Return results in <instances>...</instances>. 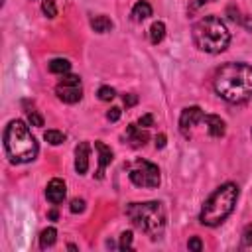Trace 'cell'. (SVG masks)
<instances>
[{"label":"cell","mask_w":252,"mask_h":252,"mask_svg":"<svg viewBox=\"0 0 252 252\" xmlns=\"http://www.w3.org/2000/svg\"><path fill=\"white\" fill-rule=\"evenodd\" d=\"M213 87L222 100L242 104L252 98V67L240 61L224 63L215 73Z\"/></svg>","instance_id":"obj_1"},{"label":"cell","mask_w":252,"mask_h":252,"mask_svg":"<svg viewBox=\"0 0 252 252\" xmlns=\"http://www.w3.org/2000/svg\"><path fill=\"white\" fill-rule=\"evenodd\" d=\"M191 37L197 49L205 53H220L230 43V32L217 16H205L191 28Z\"/></svg>","instance_id":"obj_2"},{"label":"cell","mask_w":252,"mask_h":252,"mask_svg":"<svg viewBox=\"0 0 252 252\" xmlns=\"http://www.w3.org/2000/svg\"><path fill=\"white\" fill-rule=\"evenodd\" d=\"M4 148H6L10 161L14 163H28L35 159L37 150H39L37 140L33 138L30 126L22 120L8 122L4 130Z\"/></svg>","instance_id":"obj_3"},{"label":"cell","mask_w":252,"mask_h":252,"mask_svg":"<svg viewBox=\"0 0 252 252\" xmlns=\"http://www.w3.org/2000/svg\"><path fill=\"white\" fill-rule=\"evenodd\" d=\"M236 201H238V185L236 183H230V181L228 183H222L203 203L201 213H199L201 224H205V226H219L232 213Z\"/></svg>","instance_id":"obj_4"},{"label":"cell","mask_w":252,"mask_h":252,"mask_svg":"<svg viewBox=\"0 0 252 252\" xmlns=\"http://www.w3.org/2000/svg\"><path fill=\"white\" fill-rule=\"evenodd\" d=\"M126 217L130 222L148 234L150 238H159L165 228V209L159 201H144V203H128Z\"/></svg>","instance_id":"obj_5"},{"label":"cell","mask_w":252,"mask_h":252,"mask_svg":"<svg viewBox=\"0 0 252 252\" xmlns=\"http://www.w3.org/2000/svg\"><path fill=\"white\" fill-rule=\"evenodd\" d=\"M128 177L136 187H158L161 177H159V167L152 161L146 159H136L132 165H128Z\"/></svg>","instance_id":"obj_6"},{"label":"cell","mask_w":252,"mask_h":252,"mask_svg":"<svg viewBox=\"0 0 252 252\" xmlns=\"http://www.w3.org/2000/svg\"><path fill=\"white\" fill-rule=\"evenodd\" d=\"M55 94L59 100L67 104H75L83 98V87H81V77L79 75H63L61 81L55 87Z\"/></svg>","instance_id":"obj_7"},{"label":"cell","mask_w":252,"mask_h":252,"mask_svg":"<svg viewBox=\"0 0 252 252\" xmlns=\"http://www.w3.org/2000/svg\"><path fill=\"white\" fill-rule=\"evenodd\" d=\"M203 118H205V114H203V108L201 106L195 104V106L183 108L181 110V116H179V130H181V134L185 138H189L191 136V128L197 126L199 122H203Z\"/></svg>","instance_id":"obj_8"},{"label":"cell","mask_w":252,"mask_h":252,"mask_svg":"<svg viewBox=\"0 0 252 252\" xmlns=\"http://www.w3.org/2000/svg\"><path fill=\"white\" fill-rule=\"evenodd\" d=\"M45 197H47V201L51 205L63 203V199L67 197V185H65V181L59 179V177H53L47 183V187H45Z\"/></svg>","instance_id":"obj_9"},{"label":"cell","mask_w":252,"mask_h":252,"mask_svg":"<svg viewBox=\"0 0 252 252\" xmlns=\"http://www.w3.org/2000/svg\"><path fill=\"white\" fill-rule=\"evenodd\" d=\"M89 154H91V144L89 142H81L75 148V171L79 175H85L89 169Z\"/></svg>","instance_id":"obj_10"},{"label":"cell","mask_w":252,"mask_h":252,"mask_svg":"<svg viewBox=\"0 0 252 252\" xmlns=\"http://www.w3.org/2000/svg\"><path fill=\"white\" fill-rule=\"evenodd\" d=\"M94 150H96V154H98V169H96V179H102L104 177V169H106V165L112 161V150L104 144V142H100V140H96L94 142Z\"/></svg>","instance_id":"obj_11"},{"label":"cell","mask_w":252,"mask_h":252,"mask_svg":"<svg viewBox=\"0 0 252 252\" xmlns=\"http://www.w3.org/2000/svg\"><path fill=\"white\" fill-rule=\"evenodd\" d=\"M150 134L146 132V128H142L140 124H128L126 126V140L130 142L132 148H140L148 142Z\"/></svg>","instance_id":"obj_12"},{"label":"cell","mask_w":252,"mask_h":252,"mask_svg":"<svg viewBox=\"0 0 252 252\" xmlns=\"http://www.w3.org/2000/svg\"><path fill=\"white\" fill-rule=\"evenodd\" d=\"M203 122H205V126H207L209 136H213V138H222V136H224L226 126H224V120H222L220 116H217V114H205Z\"/></svg>","instance_id":"obj_13"},{"label":"cell","mask_w":252,"mask_h":252,"mask_svg":"<svg viewBox=\"0 0 252 252\" xmlns=\"http://www.w3.org/2000/svg\"><path fill=\"white\" fill-rule=\"evenodd\" d=\"M150 16H152V6L146 0H138L134 4V8H132V20L134 22H144Z\"/></svg>","instance_id":"obj_14"},{"label":"cell","mask_w":252,"mask_h":252,"mask_svg":"<svg viewBox=\"0 0 252 252\" xmlns=\"http://www.w3.org/2000/svg\"><path fill=\"white\" fill-rule=\"evenodd\" d=\"M91 28L96 32V33H106L112 30V20L108 16H94L91 20Z\"/></svg>","instance_id":"obj_15"},{"label":"cell","mask_w":252,"mask_h":252,"mask_svg":"<svg viewBox=\"0 0 252 252\" xmlns=\"http://www.w3.org/2000/svg\"><path fill=\"white\" fill-rule=\"evenodd\" d=\"M55 240H57V230H55L53 226H47V228H43L41 234H39V248H41V250L51 248V246L55 244Z\"/></svg>","instance_id":"obj_16"},{"label":"cell","mask_w":252,"mask_h":252,"mask_svg":"<svg viewBox=\"0 0 252 252\" xmlns=\"http://www.w3.org/2000/svg\"><path fill=\"white\" fill-rule=\"evenodd\" d=\"M71 69V63L63 57H57V59H51L49 61V71L55 73V75H67Z\"/></svg>","instance_id":"obj_17"},{"label":"cell","mask_w":252,"mask_h":252,"mask_svg":"<svg viewBox=\"0 0 252 252\" xmlns=\"http://www.w3.org/2000/svg\"><path fill=\"white\" fill-rule=\"evenodd\" d=\"M163 37H165V24L163 22H154L152 28H150V41L154 45H158Z\"/></svg>","instance_id":"obj_18"},{"label":"cell","mask_w":252,"mask_h":252,"mask_svg":"<svg viewBox=\"0 0 252 252\" xmlns=\"http://www.w3.org/2000/svg\"><path fill=\"white\" fill-rule=\"evenodd\" d=\"M43 138H45V142H49L51 146H59V144L65 142V134L59 132V130H47V132L43 134Z\"/></svg>","instance_id":"obj_19"},{"label":"cell","mask_w":252,"mask_h":252,"mask_svg":"<svg viewBox=\"0 0 252 252\" xmlns=\"http://www.w3.org/2000/svg\"><path fill=\"white\" fill-rule=\"evenodd\" d=\"M240 250H252V224H246L240 236Z\"/></svg>","instance_id":"obj_20"},{"label":"cell","mask_w":252,"mask_h":252,"mask_svg":"<svg viewBox=\"0 0 252 252\" xmlns=\"http://www.w3.org/2000/svg\"><path fill=\"white\" fill-rule=\"evenodd\" d=\"M114 94H116V91H114L112 87H108V85H102V87L96 91V96H98L100 100H104V102L112 100V98H114Z\"/></svg>","instance_id":"obj_21"},{"label":"cell","mask_w":252,"mask_h":252,"mask_svg":"<svg viewBox=\"0 0 252 252\" xmlns=\"http://www.w3.org/2000/svg\"><path fill=\"white\" fill-rule=\"evenodd\" d=\"M41 12L47 16V18H55L57 16V6L53 0H41Z\"/></svg>","instance_id":"obj_22"},{"label":"cell","mask_w":252,"mask_h":252,"mask_svg":"<svg viewBox=\"0 0 252 252\" xmlns=\"http://www.w3.org/2000/svg\"><path fill=\"white\" fill-rule=\"evenodd\" d=\"M26 114H28V120H30V124H32V126H43V116H41L35 108L26 110Z\"/></svg>","instance_id":"obj_23"},{"label":"cell","mask_w":252,"mask_h":252,"mask_svg":"<svg viewBox=\"0 0 252 252\" xmlns=\"http://www.w3.org/2000/svg\"><path fill=\"white\" fill-rule=\"evenodd\" d=\"M132 232L130 230H126V232H122L120 234V250H128V248H132Z\"/></svg>","instance_id":"obj_24"},{"label":"cell","mask_w":252,"mask_h":252,"mask_svg":"<svg viewBox=\"0 0 252 252\" xmlns=\"http://www.w3.org/2000/svg\"><path fill=\"white\" fill-rule=\"evenodd\" d=\"M187 248H189V250H193V252H201V250H203V242H201V238H197V236L189 238Z\"/></svg>","instance_id":"obj_25"},{"label":"cell","mask_w":252,"mask_h":252,"mask_svg":"<svg viewBox=\"0 0 252 252\" xmlns=\"http://www.w3.org/2000/svg\"><path fill=\"white\" fill-rule=\"evenodd\" d=\"M85 211V201L83 199H73L71 201V213H83Z\"/></svg>","instance_id":"obj_26"},{"label":"cell","mask_w":252,"mask_h":252,"mask_svg":"<svg viewBox=\"0 0 252 252\" xmlns=\"http://www.w3.org/2000/svg\"><path fill=\"white\" fill-rule=\"evenodd\" d=\"M120 114H122V110H120L118 106H112V108L106 112V118H108L110 122H116V120L120 118Z\"/></svg>","instance_id":"obj_27"},{"label":"cell","mask_w":252,"mask_h":252,"mask_svg":"<svg viewBox=\"0 0 252 252\" xmlns=\"http://www.w3.org/2000/svg\"><path fill=\"white\" fill-rule=\"evenodd\" d=\"M138 124H140L142 128H150V126L154 124V116H152V114H144V116H140Z\"/></svg>","instance_id":"obj_28"},{"label":"cell","mask_w":252,"mask_h":252,"mask_svg":"<svg viewBox=\"0 0 252 252\" xmlns=\"http://www.w3.org/2000/svg\"><path fill=\"white\" fill-rule=\"evenodd\" d=\"M226 14H228V18H230L232 22H238V24H240L242 16L238 14V10H234V6H228V8H226Z\"/></svg>","instance_id":"obj_29"},{"label":"cell","mask_w":252,"mask_h":252,"mask_svg":"<svg viewBox=\"0 0 252 252\" xmlns=\"http://www.w3.org/2000/svg\"><path fill=\"white\" fill-rule=\"evenodd\" d=\"M122 100H124V104L130 108V106H134V104L138 102V96H136L134 93H128V94H124V96H122Z\"/></svg>","instance_id":"obj_30"},{"label":"cell","mask_w":252,"mask_h":252,"mask_svg":"<svg viewBox=\"0 0 252 252\" xmlns=\"http://www.w3.org/2000/svg\"><path fill=\"white\" fill-rule=\"evenodd\" d=\"M163 146H165V134H158V136H156V148L161 150Z\"/></svg>","instance_id":"obj_31"},{"label":"cell","mask_w":252,"mask_h":252,"mask_svg":"<svg viewBox=\"0 0 252 252\" xmlns=\"http://www.w3.org/2000/svg\"><path fill=\"white\" fill-rule=\"evenodd\" d=\"M240 24H242V26H244L246 30H250V32H252V18H250V16H242Z\"/></svg>","instance_id":"obj_32"},{"label":"cell","mask_w":252,"mask_h":252,"mask_svg":"<svg viewBox=\"0 0 252 252\" xmlns=\"http://www.w3.org/2000/svg\"><path fill=\"white\" fill-rule=\"evenodd\" d=\"M205 2H211V0H195V2H193V8H199V6H203Z\"/></svg>","instance_id":"obj_33"},{"label":"cell","mask_w":252,"mask_h":252,"mask_svg":"<svg viewBox=\"0 0 252 252\" xmlns=\"http://www.w3.org/2000/svg\"><path fill=\"white\" fill-rule=\"evenodd\" d=\"M57 217H59L57 211H51V213H49V219H51V220H57Z\"/></svg>","instance_id":"obj_34"},{"label":"cell","mask_w":252,"mask_h":252,"mask_svg":"<svg viewBox=\"0 0 252 252\" xmlns=\"http://www.w3.org/2000/svg\"><path fill=\"white\" fill-rule=\"evenodd\" d=\"M250 136H252V130H250Z\"/></svg>","instance_id":"obj_35"}]
</instances>
